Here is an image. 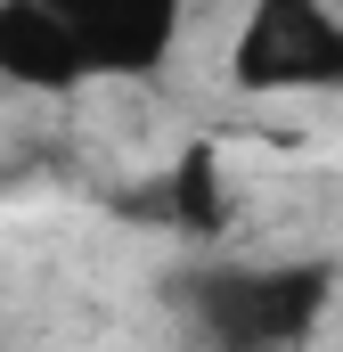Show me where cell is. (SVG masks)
<instances>
[{
    "label": "cell",
    "mask_w": 343,
    "mask_h": 352,
    "mask_svg": "<svg viewBox=\"0 0 343 352\" xmlns=\"http://www.w3.org/2000/svg\"><path fill=\"white\" fill-rule=\"evenodd\" d=\"M229 74L246 90H319L343 82V16L327 0H254Z\"/></svg>",
    "instance_id": "cell-1"
},
{
    "label": "cell",
    "mask_w": 343,
    "mask_h": 352,
    "mask_svg": "<svg viewBox=\"0 0 343 352\" xmlns=\"http://www.w3.org/2000/svg\"><path fill=\"white\" fill-rule=\"evenodd\" d=\"M327 270H237L204 287V328L229 344H286L319 320Z\"/></svg>",
    "instance_id": "cell-2"
},
{
    "label": "cell",
    "mask_w": 343,
    "mask_h": 352,
    "mask_svg": "<svg viewBox=\"0 0 343 352\" xmlns=\"http://www.w3.org/2000/svg\"><path fill=\"white\" fill-rule=\"evenodd\" d=\"M0 74L8 82H33V90H66L82 82V50H74V33L41 8V0H0Z\"/></svg>",
    "instance_id": "cell-3"
},
{
    "label": "cell",
    "mask_w": 343,
    "mask_h": 352,
    "mask_svg": "<svg viewBox=\"0 0 343 352\" xmlns=\"http://www.w3.org/2000/svg\"><path fill=\"white\" fill-rule=\"evenodd\" d=\"M164 205L180 213V230H213V221H221V164H213V148H188V156H180Z\"/></svg>",
    "instance_id": "cell-4"
}]
</instances>
